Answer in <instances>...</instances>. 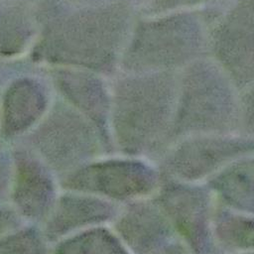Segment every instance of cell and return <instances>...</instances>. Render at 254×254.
Wrapping results in <instances>:
<instances>
[{"mask_svg":"<svg viewBox=\"0 0 254 254\" xmlns=\"http://www.w3.org/2000/svg\"><path fill=\"white\" fill-rule=\"evenodd\" d=\"M155 184V173L149 167L140 162L123 160L90 164L66 180L70 189L122 199L145 194Z\"/></svg>","mask_w":254,"mask_h":254,"instance_id":"obj_1","label":"cell"},{"mask_svg":"<svg viewBox=\"0 0 254 254\" xmlns=\"http://www.w3.org/2000/svg\"><path fill=\"white\" fill-rule=\"evenodd\" d=\"M12 194L19 212L26 217L37 218L53 207L55 188L51 177L40 162L19 153Z\"/></svg>","mask_w":254,"mask_h":254,"instance_id":"obj_2","label":"cell"},{"mask_svg":"<svg viewBox=\"0 0 254 254\" xmlns=\"http://www.w3.org/2000/svg\"><path fill=\"white\" fill-rule=\"evenodd\" d=\"M166 206L181 231L197 249L208 248L207 217L202 193L193 190L174 188L165 194Z\"/></svg>","mask_w":254,"mask_h":254,"instance_id":"obj_3","label":"cell"},{"mask_svg":"<svg viewBox=\"0 0 254 254\" xmlns=\"http://www.w3.org/2000/svg\"><path fill=\"white\" fill-rule=\"evenodd\" d=\"M113 212L110 203L93 196H64L51 210L48 235L61 236L88 224L100 223L112 216Z\"/></svg>","mask_w":254,"mask_h":254,"instance_id":"obj_4","label":"cell"},{"mask_svg":"<svg viewBox=\"0 0 254 254\" xmlns=\"http://www.w3.org/2000/svg\"><path fill=\"white\" fill-rule=\"evenodd\" d=\"M241 141L205 139L190 142L182 147L174 158V166L178 173L188 177H199L211 169L235 156L244 149Z\"/></svg>","mask_w":254,"mask_h":254,"instance_id":"obj_5","label":"cell"},{"mask_svg":"<svg viewBox=\"0 0 254 254\" xmlns=\"http://www.w3.org/2000/svg\"><path fill=\"white\" fill-rule=\"evenodd\" d=\"M45 109V97L40 87L21 81L8 91L3 105L2 132L13 136L29 129Z\"/></svg>","mask_w":254,"mask_h":254,"instance_id":"obj_6","label":"cell"},{"mask_svg":"<svg viewBox=\"0 0 254 254\" xmlns=\"http://www.w3.org/2000/svg\"><path fill=\"white\" fill-rule=\"evenodd\" d=\"M163 217L151 207L130 209L122 216L119 230L122 237L134 250L150 251L166 236L167 227Z\"/></svg>","mask_w":254,"mask_h":254,"instance_id":"obj_7","label":"cell"},{"mask_svg":"<svg viewBox=\"0 0 254 254\" xmlns=\"http://www.w3.org/2000/svg\"><path fill=\"white\" fill-rule=\"evenodd\" d=\"M217 188L231 203L254 211V162L237 165L221 175Z\"/></svg>","mask_w":254,"mask_h":254,"instance_id":"obj_8","label":"cell"},{"mask_svg":"<svg viewBox=\"0 0 254 254\" xmlns=\"http://www.w3.org/2000/svg\"><path fill=\"white\" fill-rule=\"evenodd\" d=\"M59 254H128L109 232L97 229L66 240Z\"/></svg>","mask_w":254,"mask_h":254,"instance_id":"obj_9","label":"cell"},{"mask_svg":"<svg viewBox=\"0 0 254 254\" xmlns=\"http://www.w3.org/2000/svg\"><path fill=\"white\" fill-rule=\"evenodd\" d=\"M218 235L225 242L242 247H254V220L222 214L217 222Z\"/></svg>","mask_w":254,"mask_h":254,"instance_id":"obj_10","label":"cell"},{"mask_svg":"<svg viewBox=\"0 0 254 254\" xmlns=\"http://www.w3.org/2000/svg\"><path fill=\"white\" fill-rule=\"evenodd\" d=\"M45 250L42 237L31 229L0 238V254H45Z\"/></svg>","mask_w":254,"mask_h":254,"instance_id":"obj_11","label":"cell"},{"mask_svg":"<svg viewBox=\"0 0 254 254\" xmlns=\"http://www.w3.org/2000/svg\"><path fill=\"white\" fill-rule=\"evenodd\" d=\"M15 222L16 218L11 211L4 208L0 209V234L10 230Z\"/></svg>","mask_w":254,"mask_h":254,"instance_id":"obj_12","label":"cell"},{"mask_svg":"<svg viewBox=\"0 0 254 254\" xmlns=\"http://www.w3.org/2000/svg\"><path fill=\"white\" fill-rule=\"evenodd\" d=\"M1 163V162H0ZM7 173H8V169L6 167V165H2L0 164V192L3 190V188L6 185V181H7Z\"/></svg>","mask_w":254,"mask_h":254,"instance_id":"obj_13","label":"cell"},{"mask_svg":"<svg viewBox=\"0 0 254 254\" xmlns=\"http://www.w3.org/2000/svg\"><path fill=\"white\" fill-rule=\"evenodd\" d=\"M162 254H187L184 251H182L181 249H177V248H173V249H169L166 250L165 252H162Z\"/></svg>","mask_w":254,"mask_h":254,"instance_id":"obj_14","label":"cell"}]
</instances>
